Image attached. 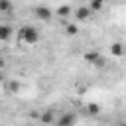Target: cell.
Masks as SVG:
<instances>
[{"label":"cell","instance_id":"obj_3","mask_svg":"<svg viewBox=\"0 0 126 126\" xmlns=\"http://www.w3.org/2000/svg\"><path fill=\"white\" fill-rule=\"evenodd\" d=\"M73 14H75V20H79V22H87V20L93 16V10H91V6H79Z\"/></svg>","mask_w":126,"mask_h":126},{"label":"cell","instance_id":"obj_12","mask_svg":"<svg viewBox=\"0 0 126 126\" xmlns=\"http://www.w3.org/2000/svg\"><path fill=\"white\" fill-rule=\"evenodd\" d=\"M87 108H89V112H91V114H98V110H100V106H98V104H94V102H91Z\"/></svg>","mask_w":126,"mask_h":126},{"label":"cell","instance_id":"obj_9","mask_svg":"<svg viewBox=\"0 0 126 126\" xmlns=\"http://www.w3.org/2000/svg\"><path fill=\"white\" fill-rule=\"evenodd\" d=\"M106 2H108V0H91V4H89V6H91V10L98 12V10H100V8H102Z\"/></svg>","mask_w":126,"mask_h":126},{"label":"cell","instance_id":"obj_6","mask_svg":"<svg viewBox=\"0 0 126 126\" xmlns=\"http://www.w3.org/2000/svg\"><path fill=\"white\" fill-rule=\"evenodd\" d=\"M12 33H14V30L10 28V26H6V24H2L0 26V41L4 43V41H8L10 37H12Z\"/></svg>","mask_w":126,"mask_h":126},{"label":"cell","instance_id":"obj_1","mask_svg":"<svg viewBox=\"0 0 126 126\" xmlns=\"http://www.w3.org/2000/svg\"><path fill=\"white\" fill-rule=\"evenodd\" d=\"M18 39H20V43L33 47V45L39 43V32L35 28H32V26H22L18 30Z\"/></svg>","mask_w":126,"mask_h":126},{"label":"cell","instance_id":"obj_7","mask_svg":"<svg viewBox=\"0 0 126 126\" xmlns=\"http://www.w3.org/2000/svg\"><path fill=\"white\" fill-rule=\"evenodd\" d=\"M75 120H77L75 114H63V116L57 120V124H59V126H71V124H75Z\"/></svg>","mask_w":126,"mask_h":126},{"label":"cell","instance_id":"obj_14","mask_svg":"<svg viewBox=\"0 0 126 126\" xmlns=\"http://www.w3.org/2000/svg\"><path fill=\"white\" fill-rule=\"evenodd\" d=\"M10 89H12V91H18V89H20V85H18V83H12V85H10Z\"/></svg>","mask_w":126,"mask_h":126},{"label":"cell","instance_id":"obj_8","mask_svg":"<svg viewBox=\"0 0 126 126\" xmlns=\"http://www.w3.org/2000/svg\"><path fill=\"white\" fill-rule=\"evenodd\" d=\"M12 12V0H0V14Z\"/></svg>","mask_w":126,"mask_h":126},{"label":"cell","instance_id":"obj_5","mask_svg":"<svg viewBox=\"0 0 126 126\" xmlns=\"http://www.w3.org/2000/svg\"><path fill=\"white\" fill-rule=\"evenodd\" d=\"M110 53H112L114 57H122V55H126V47H124L120 41H114V43L110 45Z\"/></svg>","mask_w":126,"mask_h":126},{"label":"cell","instance_id":"obj_11","mask_svg":"<svg viewBox=\"0 0 126 126\" xmlns=\"http://www.w3.org/2000/svg\"><path fill=\"white\" fill-rule=\"evenodd\" d=\"M77 32H79V28L75 24H67V28H65V33L67 35H77Z\"/></svg>","mask_w":126,"mask_h":126},{"label":"cell","instance_id":"obj_2","mask_svg":"<svg viewBox=\"0 0 126 126\" xmlns=\"http://www.w3.org/2000/svg\"><path fill=\"white\" fill-rule=\"evenodd\" d=\"M33 16H35L37 20H41V22H49V20L53 18V12H51V8H47V6H35V8H33Z\"/></svg>","mask_w":126,"mask_h":126},{"label":"cell","instance_id":"obj_4","mask_svg":"<svg viewBox=\"0 0 126 126\" xmlns=\"http://www.w3.org/2000/svg\"><path fill=\"white\" fill-rule=\"evenodd\" d=\"M85 61H87L89 65H96V67H102V65H104V59H102L100 53H96V51H87V53H85Z\"/></svg>","mask_w":126,"mask_h":126},{"label":"cell","instance_id":"obj_13","mask_svg":"<svg viewBox=\"0 0 126 126\" xmlns=\"http://www.w3.org/2000/svg\"><path fill=\"white\" fill-rule=\"evenodd\" d=\"M41 122H53V116L47 112V114H43V116H41Z\"/></svg>","mask_w":126,"mask_h":126},{"label":"cell","instance_id":"obj_15","mask_svg":"<svg viewBox=\"0 0 126 126\" xmlns=\"http://www.w3.org/2000/svg\"><path fill=\"white\" fill-rule=\"evenodd\" d=\"M0 81H2V75H0Z\"/></svg>","mask_w":126,"mask_h":126},{"label":"cell","instance_id":"obj_10","mask_svg":"<svg viewBox=\"0 0 126 126\" xmlns=\"http://www.w3.org/2000/svg\"><path fill=\"white\" fill-rule=\"evenodd\" d=\"M59 18H67L69 14H71V8L69 6H61V8H57V12H55Z\"/></svg>","mask_w":126,"mask_h":126}]
</instances>
